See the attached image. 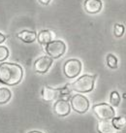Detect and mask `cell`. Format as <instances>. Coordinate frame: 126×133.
Masks as SVG:
<instances>
[{
  "mask_svg": "<svg viewBox=\"0 0 126 133\" xmlns=\"http://www.w3.org/2000/svg\"><path fill=\"white\" fill-rule=\"evenodd\" d=\"M63 71L67 78L74 79V78L78 77L82 71V62L79 59H69L64 64Z\"/></svg>",
  "mask_w": 126,
  "mask_h": 133,
  "instance_id": "cell-5",
  "label": "cell"
},
{
  "mask_svg": "<svg viewBox=\"0 0 126 133\" xmlns=\"http://www.w3.org/2000/svg\"><path fill=\"white\" fill-rule=\"evenodd\" d=\"M52 64V59L50 56H42L38 58L34 63V69L37 73L44 74L51 68Z\"/></svg>",
  "mask_w": 126,
  "mask_h": 133,
  "instance_id": "cell-7",
  "label": "cell"
},
{
  "mask_svg": "<svg viewBox=\"0 0 126 133\" xmlns=\"http://www.w3.org/2000/svg\"><path fill=\"white\" fill-rule=\"evenodd\" d=\"M111 104L113 106H118L120 103V96L117 91H113L111 93V98H110Z\"/></svg>",
  "mask_w": 126,
  "mask_h": 133,
  "instance_id": "cell-17",
  "label": "cell"
},
{
  "mask_svg": "<svg viewBox=\"0 0 126 133\" xmlns=\"http://www.w3.org/2000/svg\"><path fill=\"white\" fill-rule=\"evenodd\" d=\"M115 127L113 125L111 122L109 121H102L98 122L97 123V130L99 133H113Z\"/></svg>",
  "mask_w": 126,
  "mask_h": 133,
  "instance_id": "cell-11",
  "label": "cell"
},
{
  "mask_svg": "<svg viewBox=\"0 0 126 133\" xmlns=\"http://www.w3.org/2000/svg\"><path fill=\"white\" fill-rule=\"evenodd\" d=\"M60 96V89H52L51 87L45 85L42 89V97L45 101H52Z\"/></svg>",
  "mask_w": 126,
  "mask_h": 133,
  "instance_id": "cell-9",
  "label": "cell"
},
{
  "mask_svg": "<svg viewBox=\"0 0 126 133\" xmlns=\"http://www.w3.org/2000/svg\"><path fill=\"white\" fill-rule=\"evenodd\" d=\"M28 133H43V132H41V131H37V130H34V131H30V132H28Z\"/></svg>",
  "mask_w": 126,
  "mask_h": 133,
  "instance_id": "cell-22",
  "label": "cell"
},
{
  "mask_svg": "<svg viewBox=\"0 0 126 133\" xmlns=\"http://www.w3.org/2000/svg\"><path fill=\"white\" fill-rule=\"evenodd\" d=\"M5 39H6V37H5L2 33H0V44H1V43H3L4 41H5Z\"/></svg>",
  "mask_w": 126,
  "mask_h": 133,
  "instance_id": "cell-21",
  "label": "cell"
},
{
  "mask_svg": "<svg viewBox=\"0 0 126 133\" xmlns=\"http://www.w3.org/2000/svg\"><path fill=\"white\" fill-rule=\"evenodd\" d=\"M46 52L48 54L50 57L52 58H58L60 56L64 55V52L66 51V46L64 44V42L60 40H54L50 42L46 46Z\"/></svg>",
  "mask_w": 126,
  "mask_h": 133,
  "instance_id": "cell-4",
  "label": "cell"
},
{
  "mask_svg": "<svg viewBox=\"0 0 126 133\" xmlns=\"http://www.w3.org/2000/svg\"><path fill=\"white\" fill-rule=\"evenodd\" d=\"M96 76H90V75H83L81 78H79L76 82L71 84V89L75 90L77 92H89L94 88V82H95Z\"/></svg>",
  "mask_w": 126,
  "mask_h": 133,
  "instance_id": "cell-2",
  "label": "cell"
},
{
  "mask_svg": "<svg viewBox=\"0 0 126 133\" xmlns=\"http://www.w3.org/2000/svg\"><path fill=\"white\" fill-rule=\"evenodd\" d=\"M93 112L97 118L102 121H109L115 118V110L111 105L107 103L96 104L93 106Z\"/></svg>",
  "mask_w": 126,
  "mask_h": 133,
  "instance_id": "cell-3",
  "label": "cell"
},
{
  "mask_svg": "<svg viewBox=\"0 0 126 133\" xmlns=\"http://www.w3.org/2000/svg\"><path fill=\"white\" fill-rule=\"evenodd\" d=\"M9 56V50L4 46H0V61H4Z\"/></svg>",
  "mask_w": 126,
  "mask_h": 133,
  "instance_id": "cell-19",
  "label": "cell"
},
{
  "mask_svg": "<svg viewBox=\"0 0 126 133\" xmlns=\"http://www.w3.org/2000/svg\"><path fill=\"white\" fill-rule=\"evenodd\" d=\"M71 106L79 114H83L88 110L89 101L82 94H76L71 99Z\"/></svg>",
  "mask_w": 126,
  "mask_h": 133,
  "instance_id": "cell-6",
  "label": "cell"
},
{
  "mask_svg": "<svg viewBox=\"0 0 126 133\" xmlns=\"http://www.w3.org/2000/svg\"><path fill=\"white\" fill-rule=\"evenodd\" d=\"M53 110L57 116L59 117H66L70 114V104L68 103L67 100L59 99L57 100L53 105Z\"/></svg>",
  "mask_w": 126,
  "mask_h": 133,
  "instance_id": "cell-8",
  "label": "cell"
},
{
  "mask_svg": "<svg viewBox=\"0 0 126 133\" xmlns=\"http://www.w3.org/2000/svg\"><path fill=\"white\" fill-rule=\"evenodd\" d=\"M114 32H115V35L116 37H121L124 33V26L122 24H119V23H116L115 25V29H114Z\"/></svg>",
  "mask_w": 126,
  "mask_h": 133,
  "instance_id": "cell-18",
  "label": "cell"
},
{
  "mask_svg": "<svg viewBox=\"0 0 126 133\" xmlns=\"http://www.w3.org/2000/svg\"><path fill=\"white\" fill-rule=\"evenodd\" d=\"M53 33L51 30H42L38 35V41L42 45H47L52 41Z\"/></svg>",
  "mask_w": 126,
  "mask_h": 133,
  "instance_id": "cell-13",
  "label": "cell"
},
{
  "mask_svg": "<svg viewBox=\"0 0 126 133\" xmlns=\"http://www.w3.org/2000/svg\"><path fill=\"white\" fill-rule=\"evenodd\" d=\"M23 70L19 64L4 62L0 64V82L8 85H16L22 80Z\"/></svg>",
  "mask_w": 126,
  "mask_h": 133,
  "instance_id": "cell-1",
  "label": "cell"
},
{
  "mask_svg": "<svg viewBox=\"0 0 126 133\" xmlns=\"http://www.w3.org/2000/svg\"><path fill=\"white\" fill-rule=\"evenodd\" d=\"M18 38H19L22 41L25 42V43H32L36 40L37 35L36 32L34 31H29V30H23L22 32L18 34Z\"/></svg>",
  "mask_w": 126,
  "mask_h": 133,
  "instance_id": "cell-12",
  "label": "cell"
},
{
  "mask_svg": "<svg viewBox=\"0 0 126 133\" xmlns=\"http://www.w3.org/2000/svg\"><path fill=\"white\" fill-rule=\"evenodd\" d=\"M39 2H41V3L44 4V5H48V4L51 2V0H39Z\"/></svg>",
  "mask_w": 126,
  "mask_h": 133,
  "instance_id": "cell-20",
  "label": "cell"
},
{
  "mask_svg": "<svg viewBox=\"0 0 126 133\" xmlns=\"http://www.w3.org/2000/svg\"><path fill=\"white\" fill-rule=\"evenodd\" d=\"M111 123L115 128L116 129H121L126 125V117L125 116H121L118 118H111Z\"/></svg>",
  "mask_w": 126,
  "mask_h": 133,
  "instance_id": "cell-14",
  "label": "cell"
},
{
  "mask_svg": "<svg viewBox=\"0 0 126 133\" xmlns=\"http://www.w3.org/2000/svg\"><path fill=\"white\" fill-rule=\"evenodd\" d=\"M107 64L108 66L111 68V69H115V68H117V59L115 57L114 55H108L107 56Z\"/></svg>",
  "mask_w": 126,
  "mask_h": 133,
  "instance_id": "cell-16",
  "label": "cell"
},
{
  "mask_svg": "<svg viewBox=\"0 0 126 133\" xmlns=\"http://www.w3.org/2000/svg\"><path fill=\"white\" fill-rule=\"evenodd\" d=\"M85 9L89 14H97L102 9V1L100 0H85Z\"/></svg>",
  "mask_w": 126,
  "mask_h": 133,
  "instance_id": "cell-10",
  "label": "cell"
},
{
  "mask_svg": "<svg viewBox=\"0 0 126 133\" xmlns=\"http://www.w3.org/2000/svg\"><path fill=\"white\" fill-rule=\"evenodd\" d=\"M11 98V91L5 88H0V104H5Z\"/></svg>",
  "mask_w": 126,
  "mask_h": 133,
  "instance_id": "cell-15",
  "label": "cell"
}]
</instances>
